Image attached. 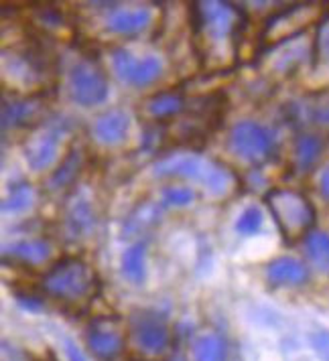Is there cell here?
I'll use <instances>...</instances> for the list:
<instances>
[{"instance_id":"7a4b0ae2","label":"cell","mask_w":329,"mask_h":361,"mask_svg":"<svg viewBox=\"0 0 329 361\" xmlns=\"http://www.w3.org/2000/svg\"><path fill=\"white\" fill-rule=\"evenodd\" d=\"M94 272L88 264L80 258H61L43 276L41 286L47 295L55 296L59 300L78 302L88 298L94 290Z\"/></svg>"},{"instance_id":"30bf717a","label":"cell","mask_w":329,"mask_h":361,"mask_svg":"<svg viewBox=\"0 0 329 361\" xmlns=\"http://www.w3.org/2000/svg\"><path fill=\"white\" fill-rule=\"evenodd\" d=\"M131 114L122 108H112L100 114L92 126V134L104 147H116L126 140L131 130Z\"/></svg>"},{"instance_id":"4316f807","label":"cell","mask_w":329,"mask_h":361,"mask_svg":"<svg viewBox=\"0 0 329 361\" xmlns=\"http://www.w3.org/2000/svg\"><path fill=\"white\" fill-rule=\"evenodd\" d=\"M157 219H159V207H155V205H145L143 209H138V214L131 215L126 228L132 231H138L143 230L145 226L157 224Z\"/></svg>"},{"instance_id":"4fadbf2b","label":"cell","mask_w":329,"mask_h":361,"mask_svg":"<svg viewBox=\"0 0 329 361\" xmlns=\"http://www.w3.org/2000/svg\"><path fill=\"white\" fill-rule=\"evenodd\" d=\"M152 20V11L147 6L138 8H116L106 17V29L110 33L132 37L143 33Z\"/></svg>"},{"instance_id":"ffe728a7","label":"cell","mask_w":329,"mask_h":361,"mask_svg":"<svg viewBox=\"0 0 329 361\" xmlns=\"http://www.w3.org/2000/svg\"><path fill=\"white\" fill-rule=\"evenodd\" d=\"M305 254L323 274H329V233L311 230L305 235Z\"/></svg>"},{"instance_id":"484cf974","label":"cell","mask_w":329,"mask_h":361,"mask_svg":"<svg viewBox=\"0 0 329 361\" xmlns=\"http://www.w3.org/2000/svg\"><path fill=\"white\" fill-rule=\"evenodd\" d=\"M264 224V214L258 205H248L236 221V231L240 235H254L258 233Z\"/></svg>"},{"instance_id":"2e32d148","label":"cell","mask_w":329,"mask_h":361,"mask_svg":"<svg viewBox=\"0 0 329 361\" xmlns=\"http://www.w3.org/2000/svg\"><path fill=\"white\" fill-rule=\"evenodd\" d=\"M325 142L319 134H301L293 145V164L297 173H309L323 154Z\"/></svg>"},{"instance_id":"5bb4252c","label":"cell","mask_w":329,"mask_h":361,"mask_svg":"<svg viewBox=\"0 0 329 361\" xmlns=\"http://www.w3.org/2000/svg\"><path fill=\"white\" fill-rule=\"evenodd\" d=\"M88 345L92 349V353L102 361L116 360L122 349H124V339L122 335L114 331L112 327H102L94 325L88 331Z\"/></svg>"},{"instance_id":"6da1fadb","label":"cell","mask_w":329,"mask_h":361,"mask_svg":"<svg viewBox=\"0 0 329 361\" xmlns=\"http://www.w3.org/2000/svg\"><path fill=\"white\" fill-rule=\"evenodd\" d=\"M155 177H183L203 183V187L212 195H226L234 187V175L224 166L217 164L198 152H175L163 157L152 166Z\"/></svg>"},{"instance_id":"d6a6232c","label":"cell","mask_w":329,"mask_h":361,"mask_svg":"<svg viewBox=\"0 0 329 361\" xmlns=\"http://www.w3.org/2000/svg\"><path fill=\"white\" fill-rule=\"evenodd\" d=\"M167 361H187V360H185V355H181V353H173V355H171Z\"/></svg>"},{"instance_id":"5b68a950","label":"cell","mask_w":329,"mask_h":361,"mask_svg":"<svg viewBox=\"0 0 329 361\" xmlns=\"http://www.w3.org/2000/svg\"><path fill=\"white\" fill-rule=\"evenodd\" d=\"M228 147L238 157L248 163H261L268 159L273 150V136L263 124L254 120H242L234 124L228 138Z\"/></svg>"},{"instance_id":"603a6c76","label":"cell","mask_w":329,"mask_h":361,"mask_svg":"<svg viewBox=\"0 0 329 361\" xmlns=\"http://www.w3.org/2000/svg\"><path fill=\"white\" fill-rule=\"evenodd\" d=\"M183 108H185V98L179 92H163L147 99V112L157 120L177 116L183 112Z\"/></svg>"},{"instance_id":"3957f363","label":"cell","mask_w":329,"mask_h":361,"mask_svg":"<svg viewBox=\"0 0 329 361\" xmlns=\"http://www.w3.org/2000/svg\"><path fill=\"white\" fill-rule=\"evenodd\" d=\"M266 203L285 238L293 240L299 235H307L311 231L315 224V209L305 195L297 191L273 189L266 195Z\"/></svg>"},{"instance_id":"9a60e30c","label":"cell","mask_w":329,"mask_h":361,"mask_svg":"<svg viewBox=\"0 0 329 361\" xmlns=\"http://www.w3.org/2000/svg\"><path fill=\"white\" fill-rule=\"evenodd\" d=\"M96 228V214L92 203L85 197L71 201L66 212V231L69 238H85Z\"/></svg>"},{"instance_id":"d4e9b609","label":"cell","mask_w":329,"mask_h":361,"mask_svg":"<svg viewBox=\"0 0 329 361\" xmlns=\"http://www.w3.org/2000/svg\"><path fill=\"white\" fill-rule=\"evenodd\" d=\"M196 199L193 189L187 185H167L161 191V205L164 207H187Z\"/></svg>"},{"instance_id":"7c38bea8","label":"cell","mask_w":329,"mask_h":361,"mask_svg":"<svg viewBox=\"0 0 329 361\" xmlns=\"http://www.w3.org/2000/svg\"><path fill=\"white\" fill-rule=\"evenodd\" d=\"M266 280L270 286H301L309 280V268L299 258L279 256L266 266Z\"/></svg>"},{"instance_id":"44dd1931","label":"cell","mask_w":329,"mask_h":361,"mask_svg":"<svg viewBox=\"0 0 329 361\" xmlns=\"http://www.w3.org/2000/svg\"><path fill=\"white\" fill-rule=\"evenodd\" d=\"M193 361H226V343L215 333H201L191 345Z\"/></svg>"},{"instance_id":"7402d4cb","label":"cell","mask_w":329,"mask_h":361,"mask_svg":"<svg viewBox=\"0 0 329 361\" xmlns=\"http://www.w3.org/2000/svg\"><path fill=\"white\" fill-rule=\"evenodd\" d=\"M297 116L307 118L319 128H329V90L315 94L309 102L297 106Z\"/></svg>"},{"instance_id":"8992f818","label":"cell","mask_w":329,"mask_h":361,"mask_svg":"<svg viewBox=\"0 0 329 361\" xmlns=\"http://www.w3.org/2000/svg\"><path fill=\"white\" fill-rule=\"evenodd\" d=\"M112 69L118 75V80L128 83L132 87H145L157 82L163 73V61L157 55H145V57H134L131 51L118 49L110 55Z\"/></svg>"},{"instance_id":"52a82bcc","label":"cell","mask_w":329,"mask_h":361,"mask_svg":"<svg viewBox=\"0 0 329 361\" xmlns=\"http://www.w3.org/2000/svg\"><path fill=\"white\" fill-rule=\"evenodd\" d=\"M67 132L66 122H53L43 126L41 132H37L35 136H31L25 148V161L33 169V171H45L55 164L57 157H59V145H61V136Z\"/></svg>"},{"instance_id":"1f68e13d","label":"cell","mask_w":329,"mask_h":361,"mask_svg":"<svg viewBox=\"0 0 329 361\" xmlns=\"http://www.w3.org/2000/svg\"><path fill=\"white\" fill-rule=\"evenodd\" d=\"M319 191H321V195L329 201V164L321 171V177H319Z\"/></svg>"},{"instance_id":"83f0119b","label":"cell","mask_w":329,"mask_h":361,"mask_svg":"<svg viewBox=\"0 0 329 361\" xmlns=\"http://www.w3.org/2000/svg\"><path fill=\"white\" fill-rule=\"evenodd\" d=\"M315 49H317V55L325 63H329V15H325L319 23L317 37H315Z\"/></svg>"},{"instance_id":"d6986e66","label":"cell","mask_w":329,"mask_h":361,"mask_svg":"<svg viewBox=\"0 0 329 361\" xmlns=\"http://www.w3.org/2000/svg\"><path fill=\"white\" fill-rule=\"evenodd\" d=\"M11 256L17 258L23 264H45L51 258V252L53 247L47 240H25V242H18L8 247Z\"/></svg>"},{"instance_id":"f1b7e54d","label":"cell","mask_w":329,"mask_h":361,"mask_svg":"<svg viewBox=\"0 0 329 361\" xmlns=\"http://www.w3.org/2000/svg\"><path fill=\"white\" fill-rule=\"evenodd\" d=\"M313 351L321 361H329V331H315L309 335Z\"/></svg>"},{"instance_id":"8fae6325","label":"cell","mask_w":329,"mask_h":361,"mask_svg":"<svg viewBox=\"0 0 329 361\" xmlns=\"http://www.w3.org/2000/svg\"><path fill=\"white\" fill-rule=\"evenodd\" d=\"M45 112V99L33 96V98L4 99L2 104V128H25L33 122H39Z\"/></svg>"},{"instance_id":"4dcf8cb0","label":"cell","mask_w":329,"mask_h":361,"mask_svg":"<svg viewBox=\"0 0 329 361\" xmlns=\"http://www.w3.org/2000/svg\"><path fill=\"white\" fill-rule=\"evenodd\" d=\"M17 302L25 309V311H31L37 312L43 309V302H41V298L35 295H29V293H17Z\"/></svg>"},{"instance_id":"f546056e","label":"cell","mask_w":329,"mask_h":361,"mask_svg":"<svg viewBox=\"0 0 329 361\" xmlns=\"http://www.w3.org/2000/svg\"><path fill=\"white\" fill-rule=\"evenodd\" d=\"M64 353H66L67 361H90V357L83 353L82 347L69 337H64Z\"/></svg>"},{"instance_id":"277c9868","label":"cell","mask_w":329,"mask_h":361,"mask_svg":"<svg viewBox=\"0 0 329 361\" xmlns=\"http://www.w3.org/2000/svg\"><path fill=\"white\" fill-rule=\"evenodd\" d=\"M67 94L82 108L98 106L108 98V80L94 61L82 59L67 73Z\"/></svg>"},{"instance_id":"ac0fdd59","label":"cell","mask_w":329,"mask_h":361,"mask_svg":"<svg viewBox=\"0 0 329 361\" xmlns=\"http://www.w3.org/2000/svg\"><path fill=\"white\" fill-rule=\"evenodd\" d=\"M83 166V152L82 148H71L66 154V159L61 161V164L51 173L49 180H47V187L51 191H61L69 187L73 180L78 179L80 171Z\"/></svg>"},{"instance_id":"9c48e42d","label":"cell","mask_w":329,"mask_h":361,"mask_svg":"<svg viewBox=\"0 0 329 361\" xmlns=\"http://www.w3.org/2000/svg\"><path fill=\"white\" fill-rule=\"evenodd\" d=\"M132 335L138 349L148 355H161L171 341V333L164 323V317H161L159 312L138 314L132 325Z\"/></svg>"},{"instance_id":"ba28073f","label":"cell","mask_w":329,"mask_h":361,"mask_svg":"<svg viewBox=\"0 0 329 361\" xmlns=\"http://www.w3.org/2000/svg\"><path fill=\"white\" fill-rule=\"evenodd\" d=\"M199 27L212 41H224L236 35L240 23V11L230 2H199L193 4Z\"/></svg>"},{"instance_id":"cb8c5ba5","label":"cell","mask_w":329,"mask_h":361,"mask_svg":"<svg viewBox=\"0 0 329 361\" xmlns=\"http://www.w3.org/2000/svg\"><path fill=\"white\" fill-rule=\"evenodd\" d=\"M35 201V191L29 183H18L13 185L6 199L2 201V212L4 214H20L29 209Z\"/></svg>"},{"instance_id":"e0dca14e","label":"cell","mask_w":329,"mask_h":361,"mask_svg":"<svg viewBox=\"0 0 329 361\" xmlns=\"http://www.w3.org/2000/svg\"><path fill=\"white\" fill-rule=\"evenodd\" d=\"M120 270H122V276L134 286L145 284V280H147V244L145 242L132 244L122 254Z\"/></svg>"}]
</instances>
